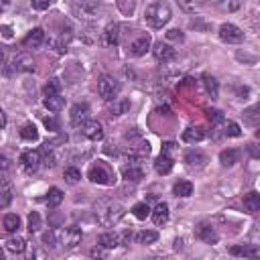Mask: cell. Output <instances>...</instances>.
Wrapping results in <instances>:
<instances>
[{"label": "cell", "mask_w": 260, "mask_h": 260, "mask_svg": "<svg viewBox=\"0 0 260 260\" xmlns=\"http://www.w3.org/2000/svg\"><path fill=\"white\" fill-rule=\"evenodd\" d=\"M94 214H96V220H98V224H100V226L112 228V226H116L122 220L124 208L118 202H114V200H102V202H98L94 206Z\"/></svg>", "instance_id": "6da1fadb"}, {"label": "cell", "mask_w": 260, "mask_h": 260, "mask_svg": "<svg viewBox=\"0 0 260 260\" xmlns=\"http://www.w3.org/2000/svg\"><path fill=\"white\" fill-rule=\"evenodd\" d=\"M171 18H173V12L167 2H152L144 10V20L150 28H162Z\"/></svg>", "instance_id": "7a4b0ae2"}, {"label": "cell", "mask_w": 260, "mask_h": 260, "mask_svg": "<svg viewBox=\"0 0 260 260\" xmlns=\"http://www.w3.org/2000/svg\"><path fill=\"white\" fill-rule=\"evenodd\" d=\"M100 2L98 0H76L74 2V14L80 18V20H86V22H92L100 16Z\"/></svg>", "instance_id": "3957f363"}, {"label": "cell", "mask_w": 260, "mask_h": 260, "mask_svg": "<svg viewBox=\"0 0 260 260\" xmlns=\"http://www.w3.org/2000/svg\"><path fill=\"white\" fill-rule=\"evenodd\" d=\"M98 94H100V98H104L106 102H114L120 94V82L114 80L112 76H102L100 82H98Z\"/></svg>", "instance_id": "277c9868"}, {"label": "cell", "mask_w": 260, "mask_h": 260, "mask_svg": "<svg viewBox=\"0 0 260 260\" xmlns=\"http://www.w3.org/2000/svg\"><path fill=\"white\" fill-rule=\"evenodd\" d=\"M35 70V61L26 53H18L10 65H6V76H14V74H22V72H32Z\"/></svg>", "instance_id": "5b68a950"}, {"label": "cell", "mask_w": 260, "mask_h": 260, "mask_svg": "<svg viewBox=\"0 0 260 260\" xmlns=\"http://www.w3.org/2000/svg\"><path fill=\"white\" fill-rule=\"evenodd\" d=\"M88 177H90V181L96 183V185H112V183H114L112 171H110L106 165H102V162H96V165H92Z\"/></svg>", "instance_id": "8992f818"}, {"label": "cell", "mask_w": 260, "mask_h": 260, "mask_svg": "<svg viewBox=\"0 0 260 260\" xmlns=\"http://www.w3.org/2000/svg\"><path fill=\"white\" fill-rule=\"evenodd\" d=\"M220 39L228 45H240L244 41V30L238 28L236 24H230V22H226L220 26Z\"/></svg>", "instance_id": "52a82bcc"}, {"label": "cell", "mask_w": 260, "mask_h": 260, "mask_svg": "<svg viewBox=\"0 0 260 260\" xmlns=\"http://www.w3.org/2000/svg\"><path fill=\"white\" fill-rule=\"evenodd\" d=\"M84 240V234L78 226H70L65 228V230H61V246L63 248H76L78 244H82Z\"/></svg>", "instance_id": "ba28073f"}, {"label": "cell", "mask_w": 260, "mask_h": 260, "mask_svg": "<svg viewBox=\"0 0 260 260\" xmlns=\"http://www.w3.org/2000/svg\"><path fill=\"white\" fill-rule=\"evenodd\" d=\"M90 116H92V110L88 104H76L72 108V124L76 128H84L90 122Z\"/></svg>", "instance_id": "9c48e42d"}, {"label": "cell", "mask_w": 260, "mask_h": 260, "mask_svg": "<svg viewBox=\"0 0 260 260\" xmlns=\"http://www.w3.org/2000/svg\"><path fill=\"white\" fill-rule=\"evenodd\" d=\"M152 55H154V59H156V61H160V63H169V61H173V59H175L177 51H175L169 43H162V41H158V43L154 45V49H152Z\"/></svg>", "instance_id": "30bf717a"}, {"label": "cell", "mask_w": 260, "mask_h": 260, "mask_svg": "<svg viewBox=\"0 0 260 260\" xmlns=\"http://www.w3.org/2000/svg\"><path fill=\"white\" fill-rule=\"evenodd\" d=\"M20 165H22V169H24L26 173H35V171L39 169V165H41V154H39L37 150H26V152H22Z\"/></svg>", "instance_id": "8fae6325"}, {"label": "cell", "mask_w": 260, "mask_h": 260, "mask_svg": "<svg viewBox=\"0 0 260 260\" xmlns=\"http://www.w3.org/2000/svg\"><path fill=\"white\" fill-rule=\"evenodd\" d=\"M82 130H84V136L90 138L92 142H98V140L104 138V128H102V124L98 120H90Z\"/></svg>", "instance_id": "7c38bea8"}, {"label": "cell", "mask_w": 260, "mask_h": 260, "mask_svg": "<svg viewBox=\"0 0 260 260\" xmlns=\"http://www.w3.org/2000/svg\"><path fill=\"white\" fill-rule=\"evenodd\" d=\"M118 43H120V26L116 22H112L102 32V45L104 47H116Z\"/></svg>", "instance_id": "4fadbf2b"}, {"label": "cell", "mask_w": 260, "mask_h": 260, "mask_svg": "<svg viewBox=\"0 0 260 260\" xmlns=\"http://www.w3.org/2000/svg\"><path fill=\"white\" fill-rule=\"evenodd\" d=\"M150 45H152L150 37H148V35H140L136 41L130 43V55H134V57H142V55H146V53H148Z\"/></svg>", "instance_id": "5bb4252c"}, {"label": "cell", "mask_w": 260, "mask_h": 260, "mask_svg": "<svg viewBox=\"0 0 260 260\" xmlns=\"http://www.w3.org/2000/svg\"><path fill=\"white\" fill-rule=\"evenodd\" d=\"M185 165L189 169H204L208 165V156L202 150H189L185 154Z\"/></svg>", "instance_id": "9a60e30c"}, {"label": "cell", "mask_w": 260, "mask_h": 260, "mask_svg": "<svg viewBox=\"0 0 260 260\" xmlns=\"http://www.w3.org/2000/svg\"><path fill=\"white\" fill-rule=\"evenodd\" d=\"M43 43H45V30L43 28H32L22 41V45L26 49H39Z\"/></svg>", "instance_id": "2e32d148"}, {"label": "cell", "mask_w": 260, "mask_h": 260, "mask_svg": "<svg viewBox=\"0 0 260 260\" xmlns=\"http://www.w3.org/2000/svg\"><path fill=\"white\" fill-rule=\"evenodd\" d=\"M198 238L202 240V242H206V244H218V240H220V236H218V232L214 230L212 226H208V224H202L200 228H198Z\"/></svg>", "instance_id": "e0dca14e"}, {"label": "cell", "mask_w": 260, "mask_h": 260, "mask_svg": "<svg viewBox=\"0 0 260 260\" xmlns=\"http://www.w3.org/2000/svg\"><path fill=\"white\" fill-rule=\"evenodd\" d=\"M173 156H169V154H162L160 152V156L156 158V162H154V171L158 173V175H169L171 171H173Z\"/></svg>", "instance_id": "ac0fdd59"}, {"label": "cell", "mask_w": 260, "mask_h": 260, "mask_svg": "<svg viewBox=\"0 0 260 260\" xmlns=\"http://www.w3.org/2000/svg\"><path fill=\"white\" fill-rule=\"evenodd\" d=\"M122 175H124L126 181H132V183H138L140 179H144V171H142V167L136 165V162H130V165H126L124 171H122Z\"/></svg>", "instance_id": "d6986e66"}, {"label": "cell", "mask_w": 260, "mask_h": 260, "mask_svg": "<svg viewBox=\"0 0 260 260\" xmlns=\"http://www.w3.org/2000/svg\"><path fill=\"white\" fill-rule=\"evenodd\" d=\"M230 254L232 256H240V258H260V248L252 246V244H248V246H234L230 250Z\"/></svg>", "instance_id": "ffe728a7"}, {"label": "cell", "mask_w": 260, "mask_h": 260, "mask_svg": "<svg viewBox=\"0 0 260 260\" xmlns=\"http://www.w3.org/2000/svg\"><path fill=\"white\" fill-rule=\"evenodd\" d=\"M242 118H244V124L246 126H260V102L246 108L242 112Z\"/></svg>", "instance_id": "44dd1931"}, {"label": "cell", "mask_w": 260, "mask_h": 260, "mask_svg": "<svg viewBox=\"0 0 260 260\" xmlns=\"http://www.w3.org/2000/svg\"><path fill=\"white\" fill-rule=\"evenodd\" d=\"M128 110H130V100H126V98H116L108 112L112 118H120V116L128 114Z\"/></svg>", "instance_id": "7402d4cb"}, {"label": "cell", "mask_w": 260, "mask_h": 260, "mask_svg": "<svg viewBox=\"0 0 260 260\" xmlns=\"http://www.w3.org/2000/svg\"><path fill=\"white\" fill-rule=\"evenodd\" d=\"M152 222L154 226L162 228L167 222H169V206L167 204H158L154 210H152Z\"/></svg>", "instance_id": "603a6c76"}, {"label": "cell", "mask_w": 260, "mask_h": 260, "mask_svg": "<svg viewBox=\"0 0 260 260\" xmlns=\"http://www.w3.org/2000/svg\"><path fill=\"white\" fill-rule=\"evenodd\" d=\"M206 138V130L200 128V126H191L183 132V140L189 142V144H195V142H202Z\"/></svg>", "instance_id": "cb8c5ba5"}, {"label": "cell", "mask_w": 260, "mask_h": 260, "mask_svg": "<svg viewBox=\"0 0 260 260\" xmlns=\"http://www.w3.org/2000/svg\"><path fill=\"white\" fill-rule=\"evenodd\" d=\"M12 202V185L6 173L2 175V191H0V208H8Z\"/></svg>", "instance_id": "d4e9b609"}, {"label": "cell", "mask_w": 260, "mask_h": 260, "mask_svg": "<svg viewBox=\"0 0 260 260\" xmlns=\"http://www.w3.org/2000/svg\"><path fill=\"white\" fill-rule=\"evenodd\" d=\"M98 244H102L106 250H112V248L122 244V236H118L114 232H106V234H102L100 238H98Z\"/></svg>", "instance_id": "484cf974"}, {"label": "cell", "mask_w": 260, "mask_h": 260, "mask_svg": "<svg viewBox=\"0 0 260 260\" xmlns=\"http://www.w3.org/2000/svg\"><path fill=\"white\" fill-rule=\"evenodd\" d=\"M244 210L248 214H256L260 212V193L258 191H250L244 198Z\"/></svg>", "instance_id": "4316f807"}, {"label": "cell", "mask_w": 260, "mask_h": 260, "mask_svg": "<svg viewBox=\"0 0 260 260\" xmlns=\"http://www.w3.org/2000/svg\"><path fill=\"white\" fill-rule=\"evenodd\" d=\"M43 244L47 248H59L61 246V230L59 228H53V230L43 234Z\"/></svg>", "instance_id": "83f0119b"}, {"label": "cell", "mask_w": 260, "mask_h": 260, "mask_svg": "<svg viewBox=\"0 0 260 260\" xmlns=\"http://www.w3.org/2000/svg\"><path fill=\"white\" fill-rule=\"evenodd\" d=\"M238 160H240V152L234 150V148H228V150L220 152V162H222L224 167H234Z\"/></svg>", "instance_id": "f1b7e54d"}, {"label": "cell", "mask_w": 260, "mask_h": 260, "mask_svg": "<svg viewBox=\"0 0 260 260\" xmlns=\"http://www.w3.org/2000/svg\"><path fill=\"white\" fill-rule=\"evenodd\" d=\"M43 104H45V108L49 112H61L63 106H65V98H61V94L59 96H45Z\"/></svg>", "instance_id": "f546056e"}, {"label": "cell", "mask_w": 260, "mask_h": 260, "mask_svg": "<svg viewBox=\"0 0 260 260\" xmlns=\"http://www.w3.org/2000/svg\"><path fill=\"white\" fill-rule=\"evenodd\" d=\"M2 226H4V230L8 234H14V232H18V228H20V218L16 214H6L4 220H2Z\"/></svg>", "instance_id": "4dcf8cb0"}, {"label": "cell", "mask_w": 260, "mask_h": 260, "mask_svg": "<svg viewBox=\"0 0 260 260\" xmlns=\"http://www.w3.org/2000/svg\"><path fill=\"white\" fill-rule=\"evenodd\" d=\"M20 138H22V140H28V142L39 140V130H37V126H35V124H24V126L20 128Z\"/></svg>", "instance_id": "1f68e13d"}, {"label": "cell", "mask_w": 260, "mask_h": 260, "mask_svg": "<svg viewBox=\"0 0 260 260\" xmlns=\"http://www.w3.org/2000/svg\"><path fill=\"white\" fill-rule=\"evenodd\" d=\"M173 193L177 198H189V195H193V183L191 181H177L173 187Z\"/></svg>", "instance_id": "d6a6232c"}, {"label": "cell", "mask_w": 260, "mask_h": 260, "mask_svg": "<svg viewBox=\"0 0 260 260\" xmlns=\"http://www.w3.org/2000/svg\"><path fill=\"white\" fill-rule=\"evenodd\" d=\"M158 240V234L154 230H142L136 234V242L142 244V246H148V244H154Z\"/></svg>", "instance_id": "836d02e7"}, {"label": "cell", "mask_w": 260, "mask_h": 260, "mask_svg": "<svg viewBox=\"0 0 260 260\" xmlns=\"http://www.w3.org/2000/svg\"><path fill=\"white\" fill-rule=\"evenodd\" d=\"M204 86H206V92L216 100L218 94H220V84H218V80L212 78V76H204Z\"/></svg>", "instance_id": "e575fe53"}, {"label": "cell", "mask_w": 260, "mask_h": 260, "mask_svg": "<svg viewBox=\"0 0 260 260\" xmlns=\"http://www.w3.org/2000/svg\"><path fill=\"white\" fill-rule=\"evenodd\" d=\"M61 202H63V191L57 189V187L49 189V193H47V204H49V208H57V206H61Z\"/></svg>", "instance_id": "d590c367"}, {"label": "cell", "mask_w": 260, "mask_h": 260, "mask_svg": "<svg viewBox=\"0 0 260 260\" xmlns=\"http://www.w3.org/2000/svg\"><path fill=\"white\" fill-rule=\"evenodd\" d=\"M24 248H26V242L22 240V238H10L8 242H6V250L8 252H14V254H20V252H24Z\"/></svg>", "instance_id": "8d00e7d4"}, {"label": "cell", "mask_w": 260, "mask_h": 260, "mask_svg": "<svg viewBox=\"0 0 260 260\" xmlns=\"http://www.w3.org/2000/svg\"><path fill=\"white\" fill-rule=\"evenodd\" d=\"M63 177H65V181H68L70 185H78V183H80V179H82V171H80V169H76V167H70V169H65Z\"/></svg>", "instance_id": "74e56055"}, {"label": "cell", "mask_w": 260, "mask_h": 260, "mask_svg": "<svg viewBox=\"0 0 260 260\" xmlns=\"http://www.w3.org/2000/svg\"><path fill=\"white\" fill-rule=\"evenodd\" d=\"M41 216L37 214V212H30L28 214V232L30 234H35V232H39L41 230Z\"/></svg>", "instance_id": "f35d334b"}, {"label": "cell", "mask_w": 260, "mask_h": 260, "mask_svg": "<svg viewBox=\"0 0 260 260\" xmlns=\"http://www.w3.org/2000/svg\"><path fill=\"white\" fill-rule=\"evenodd\" d=\"M224 134L230 136V138H238L242 134V130L236 122H224Z\"/></svg>", "instance_id": "ab89813d"}, {"label": "cell", "mask_w": 260, "mask_h": 260, "mask_svg": "<svg viewBox=\"0 0 260 260\" xmlns=\"http://www.w3.org/2000/svg\"><path fill=\"white\" fill-rule=\"evenodd\" d=\"M59 94H61V82L57 78L49 80L45 86V96H59Z\"/></svg>", "instance_id": "60d3db41"}, {"label": "cell", "mask_w": 260, "mask_h": 260, "mask_svg": "<svg viewBox=\"0 0 260 260\" xmlns=\"http://www.w3.org/2000/svg\"><path fill=\"white\" fill-rule=\"evenodd\" d=\"M132 214H134L138 220H146L148 216H152V212H150L148 204H136V206L132 208Z\"/></svg>", "instance_id": "b9f144b4"}, {"label": "cell", "mask_w": 260, "mask_h": 260, "mask_svg": "<svg viewBox=\"0 0 260 260\" xmlns=\"http://www.w3.org/2000/svg\"><path fill=\"white\" fill-rule=\"evenodd\" d=\"M177 2H179V6H181L183 10H187V12H193L195 8H198V6L204 2V0H177Z\"/></svg>", "instance_id": "7bdbcfd3"}, {"label": "cell", "mask_w": 260, "mask_h": 260, "mask_svg": "<svg viewBox=\"0 0 260 260\" xmlns=\"http://www.w3.org/2000/svg\"><path fill=\"white\" fill-rule=\"evenodd\" d=\"M208 118H210L212 124H224V122H226V120H224V114H222L220 110H210V112H208Z\"/></svg>", "instance_id": "ee69618b"}, {"label": "cell", "mask_w": 260, "mask_h": 260, "mask_svg": "<svg viewBox=\"0 0 260 260\" xmlns=\"http://www.w3.org/2000/svg\"><path fill=\"white\" fill-rule=\"evenodd\" d=\"M30 4L35 10H47L51 6V0H30Z\"/></svg>", "instance_id": "f6af8a7d"}, {"label": "cell", "mask_w": 260, "mask_h": 260, "mask_svg": "<svg viewBox=\"0 0 260 260\" xmlns=\"http://www.w3.org/2000/svg\"><path fill=\"white\" fill-rule=\"evenodd\" d=\"M242 4H244V0H228L224 8H226V10H230V12H234V10H238Z\"/></svg>", "instance_id": "bcb514c9"}, {"label": "cell", "mask_w": 260, "mask_h": 260, "mask_svg": "<svg viewBox=\"0 0 260 260\" xmlns=\"http://www.w3.org/2000/svg\"><path fill=\"white\" fill-rule=\"evenodd\" d=\"M167 39H169V41H183L185 37H183V32H181L179 28H173V30L167 32Z\"/></svg>", "instance_id": "7dc6e473"}, {"label": "cell", "mask_w": 260, "mask_h": 260, "mask_svg": "<svg viewBox=\"0 0 260 260\" xmlns=\"http://www.w3.org/2000/svg\"><path fill=\"white\" fill-rule=\"evenodd\" d=\"M175 150H177V144H175V142H165V144H162V154H169V156H173V154H175Z\"/></svg>", "instance_id": "c3c4849f"}, {"label": "cell", "mask_w": 260, "mask_h": 260, "mask_svg": "<svg viewBox=\"0 0 260 260\" xmlns=\"http://www.w3.org/2000/svg\"><path fill=\"white\" fill-rule=\"evenodd\" d=\"M104 250H106V248H104L102 244H98V246H96V248H94L90 254H92L94 258H102V256H106V252H104Z\"/></svg>", "instance_id": "681fc988"}, {"label": "cell", "mask_w": 260, "mask_h": 260, "mask_svg": "<svg viewBox=\"0 0 260 260\" xmlns=\"http://www.w3.org/2000/svg\"><path fill=\"white\" fill-rule=\"evenodd\" d=\"M250 156L260 160V144H250Z\"/></svg>", "instance_id": "f907efd6"}, {"label": "cell", "mask_w": 260, "mask_h": 260, "mask_svg": "<svg viewBox=\"0 0 260 260\" xmlns=\"http://www.w3.org/2000/svg\"><path fill=\"white\" fill-rule=\"evenodd\" d=\"M45 126H47L49 130H59V124H57L53 118H45Z\"/></svg>", "instance_id": "816d5d0a"}, {"label": "cell", "mask_w": 260, "mask_h": 260, "mask_svg": "<svg viewBox=\"0 0 260 260\" xmlns=\"http://www.w3.org/2000/svg\"><path fill=\"white\" fill-rule=\"evenodd\" d=\"M0 122H2V128H6V114L0 112Z\"/></svg>", "instance_id": "f5cc1de1"}, {"label": "cell", "mask_w": 260, "mask_h": 260, "mask_svg": "<svg viewBox=\"0 0 260 260\" xmlns=\"http://www.w3.org/2000/svg\"><path fill=\"white\" fill-rule=\"evenodd\" d=\"M2 30H4V37H10V35H12V32H10V28H8V26H4Z\"/></svg>", "instance_id": "db71d44e"}, {"label": "cell", "mask_w": 260, "mask_h": 260, "mask_svg": "<svg viewBox=\"0 0 260 260\" xmlns=\"http://www.w3.org/2000/svg\"><path fill=\"white\" fill-rule=\"evenodd\" d=\"M256 138H260V126H258V130H256Z\"/></svg>", "instance_id": "11a10c76"}]
</instances>
